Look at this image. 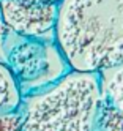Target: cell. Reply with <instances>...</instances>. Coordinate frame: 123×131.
Returning a JSON list of instances; mask_svg holds the SVG:
<instances>
[{"label":"cell","instance_id":"cell-1","mask_svg":"<svg viewBox=\"0 0 123 131\" xmlns=\"http://www.w3.org/2000/svg\"><path fill=\"white\" fill-rule=\"evenodd\" d=\"M54 32L71 70L99 71L123 62V0H60Z\"/></svg>","mask_w":123,"mask_h":131},{"label":"cell","instance_id":"cell-2","mask_svg":"<svg viewBox=\"0 0 123 131\" xmlns=\"http://www.w3.org/2000/svg\"><path fill=\"white\" fill-rule=\"evenodd\" d=\"M99 100L98 71L70 70L55 82L22 96V131H93Z\"/></svg>","mask_w":123,"mask_h":131},{"label":"cell","instance_id":"cell-3","mask_svg":"<svg viewBox=\"0 0 123 131\" xmlns=\"http://www.w3.org/2000/svg\"><path fill=\"white\" fill-rule=\"evenodd\" d=\"M5 65L22 96L41 90L71 70L55 41L25 38L11 30L5 40Z\"/></svg>","mask_w":123,"mask_h":131},{"label":"cell","instance_id":"cell-4","mask_svg":"<svg viewBox=\"0 0 123 131\" xmlns=\"http://www.w3.org/2000/svg\"><path fill=\"white\" fill-rule=\"evenodd\" d=\"M0 11L8 30L25 38L55 41L59 2L51 0H0Z\"/></svg>","mask_w":123,"mask_h":131},{"label":"cell","instance_id":"cell-5","mask_svg":"<svg viewBox=\"0 0 123 131\" xmlns=\"http://www.w3.org/2000/svg\"><path fill=\"white\" fill-rule=\"evenodd\" d=\"M101 95L123 112V62L98 71Z\"/></svg>","mask_w":123,"mask_h":131},{"label":"cell","instance_id":"cell-6","mask_svg":"<svg viewBox=\"0 0 123 131\" xmlns=\"http://www.w3.org/2000/svg\"><path fill=\"white\" fill-rule=\"evenodd\" d=\"M21 101L22 95L14 76L6 65L0 62V112L17 109L21 106Z\"/></svg>","mask_w":123,"mask_h":131},{"label":"cell","instance_id":"cell-7","mask_svg":"<svg viewBox=\"0 0 123 131\" xmlns=\"http://www.w3.org/2000/svg\"><path fill=\"white\" fill-rule=\"evenodd\" d=\"M93 131H123V112L101 95Z\"/></svg>","mask_w":123,"mask_h":131},{"label":"cell","instance_id":"cell-8","mask_svg":"<svg viewBox=\"0 0 123 131\" xmlns=\"http://www.w3.org/2000/svg\"><path fill=\"white\" fill-rule=\"evenodd\" d=\"M24 114L21 107L0 112V131H22Z\"/></svg>","mask_w":123,"mask_h":131},{"label":"cell","instance_id":"cell-9","mask_svg":"<svg viewBox=\"0 0 123 131\" xmlns=\"http://www.w3.org/2000/svg\"><path fill=\"white\" fill-rule=\"evenodd\" d=\"M6 35H8V29L3 22L2 11H0V62H3V63H5V40H6Z\"/></svg>","mask_w":123,"mask_h":131},{"label":"cell","instance_id":"cell-10","mask_svg":"<svg viewBox=\"0 0 123 131\" xmlns=\"http://www.w3.org/2000/svg\"><path fill=\"white\" fill-rule=\"evenodd\" d=\"M51 2H60V0H51Z\"/></svg>","mask_w":123,"mask_h":131}]
</instances>
